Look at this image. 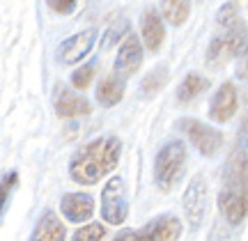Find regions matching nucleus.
I'll return each instance as SVG.
<instances>
[{
	"label": "nucleus",
	"mask_w": 248,
	"mask_h": 241,
	"mask_svg": "<svg viewBox=\"0 0 248 241\" xmlns=\"http://www.w3.org/2000/svg\"><path fill=\"white\" fill-rule=\"evenodd\" d=\"M122 154V143L106 136V138H97L92 143L83 145L78 152L71 156L69 163V175L71 179L80 184V186H92L106 177L110 170H115L117 161Z\"/></svg>",
	"instance_id": "obj_1"
},
{
	"label": "nucleus",
	"mask_w": 248,
	"mask_h": 241,
	"mask_svg": "<svg viewBox=\"0 0 248 241\" xmlns=\"http://www.w3.org/2000/svg\"><path fill=\"white\" fill-rule=\"evenodd\" d=\"M186 170V145L179 140L163 145L154 159V179L161 191H172Z\"/></svg>",
	"instance_id": "obj_2"
},
{
	"label": "nucleus",
	"mask_w": 248,
	"mask_h": 241,
	"mask_svg": "<svg viewBox=\"0 0 248 241\" xmlns=\"http://www.w3.org/2000/svg\"><path fill=\"white\" fill-rule=\"evenodd\" d=\"M248 46L246 42V28L241 21H237L234 26L223 28V32L218 37H214L209 48H207V62L209 64H218L223 60H228L232 55L241 53Z\"/></svg>",
	"instance_id": "obj_3"
},
{
	"label": "nucleus",
	"mask_w": 248,
	"mask_h": 241,
	"mask_svg": "<svg viewBox=\"0 0 248 241\" xmlns=\"http://www.w3.org/2000/svg\"><path fill=\"white\" fill-rule=\"evenodd\" d=\"M182 207H184V216L191 223V227H200L209 211V184L202 175H195L188 181L184 197H182Z\"/></svg>",
	"instance_id": "obj_4"
},
{
	"label": "nucleus",
	"mask_w": 248,
	"mask_h": 241,
	"mask_svg": "<svg viewBox=\"0 0 248 241\" xmlns=\"http://www.w3.org/2000/svg\"><path fill=\"white\" fill-rule=\"evenodd\" d=\"M101 216L108 225H122L129 216V202L120 177L108 179V184L101 191Z\"/></svg>",
	"instance_id": "obj_5"
},
{
	"label": "nucleus",
	"mask_w": 248,
	"mask_h": 241,
	"mask_svg": "<svg viewBox=\"0 0 248 241\" xmlns=\"http://www.w3.org/2000/svg\"><path fill=\"white\" fill-rule=\"evenodd\" d=\"M179 129L184 131L186 138L191 140V145H193L202 156H214V154L218 152V147L223 145L221 131H216V129H212L209 124H202V122H198V120H182V122H179Z\"/></svg>",
	"instance_id": "obj_6"
},
{
	"label": "nucleus",
	"mask_w": 248,
	"mask_h": 241,
	"mask_svg": "<svg viewBox=\"0 0 248 241\" xmlns=\"http://www.w3.org/2000/svg\"><path fill=\"white\" fill-rule=\"evenodd\" d=\"M228 193H244L248 196V150L239 147L230 154L223 172V188Z\"/></svg>",
	"instance_id": "obj_7"
},
{
	"label": "nucleus",
	"mask_w": 248,
	"mask_h": 241,
	"mask_svg": "<svg viewBox=\"0 0 248 241\" xmlns=\"http://www.w3.org/2000/svg\"><path fill=\"white\" fill-rule=\"evenodd\" d=\"M97 42V30H83L78 35L64 39L60 46H58V60L62 64H76L80 62L85 55L92 51V46Z\"/></svg>",
	"instance_id": "obj_8"
},
{
	"label": "nucleus",
	"mask_w": 248,
	"mask_h": 241,
	"mask_svg": "<svg viewBox=\"0 0 248 241\" xmlns=\"http://www.w3.org/2000/svg\"><path fill=\"white\" fill-rule=\"evenodd\" d=\"M142 64V44L136 35H124V42L115 58V74L122 78H129L140 69Z\"/></svg>",
	"instance_id": "obj_9"
},
{
	"label": "nucleus",
	"mask_w": 248,
	"mask_h": 241,
	"mask_svg": "<svg viewBox=\"0 0 248 241\" xmlns=\"http://www.w3.org/2000/svg\"><path fill=\"white\" fill-rule=\"evenodd\" d=\"M140 234L142 241H177L182 234V221L172 214L159 216L145 227H140Z\"/></svg>",
	"instance_id": "obj_10"
},
{
	"label": "nucleus",
	"mask_w": 248,
	"mask_h": 241,
	"mask_svg": "<svg viewBox=\"0 0 248 241\" xmlns=\"http://www.w3.org/2000/svg\"><path fill=\"white\" fill-rule=\"evenodd\" d=\"M60 211L71 223H85L94 214V200L88 193H67L60 202Z\"/></svg>",
	"instance_id": "obj_11"
},
{
	"label": "nucleus",
	"mask_w": 248,
	"mask_h": 241,
	"mask_svg": "<svg viewBox=\"0 0 248 241\" xmlns=\"http://www.w3.org/2000/svg\"><path fill=\"white\" fill-rule=\"evenodd\" d=\"M237 113V88L232 83H223L218 92L212 97L209 104V117L214 122H228Z\"/></svg>",
	"instance_id": "obj_12"
},
{
	"label": "nucleus",
	"mask_w": 248,
	"mask_h": 241,
	"mask_svg": "<svg viewBox=\"0 0 248 241\" xmlns=\"http://www.w3.org/2000/svg\"><path fill=\"white\" fill-rule=\"evenodd\" d=\"M140 39L147 51H159L163 39H166V28H163V18H161L159 12L154 9H147L142 12L140 16Z\"/></svg>",
	"instance_id": "obj_13"
},
{
	"label": "nucleus",
	"mask_w": 248,
	"mask_h": 241,
	"mask_svg": "<svg viewBox=\"0 0 248 241\" xmlns=\"http://www.w3.org/2000/svg\"><path fill=\"white\" fill-rule=\"evenodd\" d=\"M55 113L60 117H80V115H90L92 106L85 97H80L71 90L58 88L55 92Z\"/></svg>",
	"instance_id": "obj_14"
},
{
	"label": "nucleus",
	"mask_w": 248,
	"mask_h": 241,
	"mask_svg": "<svg viewBox=\"0 0 248 241\" xmlns=\"http://www.w3.org/2000/svg\"><path fill=\"white\" fill-rule=\"evenodd\" d=\"M64 239H67L64 225L53 211H44L42 214L35 232L30 237V241H64Z\"/></svg>",
	"instance_id": "obj_15"
},
{
	"label": "nucleus",
	"mask_w": 248,
	"mask_h": 241,
	"mask_svg": "<svg viewBox=\"0 0 248 241\" xmlns=\"http://www.w3.org/2000/svg\"><path fill=\"white\" fill-rule=\"evenodd\" d=\"M124 97V78L117 74H110L106 78H101L97 85V101L104 108H110L120 104V99Z\"/></svg>",
	"instance_id": "obj_16"
},
{
	"label": "nucleus",
	"mask_w": 248,
	"mask_h": 241,
	"mask_svg": "<svg viewBox=\"0 0 248 241\" xmlns=\"http://www.w3.org/2000/svg\"><path fill=\"white\" fill-rule=\"evenodd\" d=\"M207 90H209V80L204 78V76H200V74L191 72L182 80V85H179V90H177V99L182 104H188V101H193L195 97H200Z\"/></svg>",
	"instance_id": "obj_17"
},
{
	"label": "nucleus",
	"mask_w": 248,
	"mask_h": 241,
	"mask_svg": "<svg viewBox=\"0 0 248 241\" xmlns=\"http://www.w3.org/2000/svg\"><path fill=\"white\" fill-rule=\"evenodd\" d=\"M161 12L170 26H182L191 14V0H161Z\"/></svg>",
	"instance_id": "obj_18"
},
{
	"label": "nucleus",
	"mask_w": 248,
	"mask_h": 241,
	"mask_svg": "<svg viewBox=\"0 0 248 241\" xmlns=\"http://www.w3.org/2000/svg\"><path fill=\"white\" fill-rule=\"evenodd\" d=\"M166 80H168V69H166V67H156L154 72H150L142 78L140 92L147 94V97H152V94H156V92L166 85Z\"/></svg>",
	"instance_id": "obj_19"
},
{
	"label": "nucleus",
	"mask_w": 248,
	"mask_h": 241,
	"mask_svg": "<svg viewBox=\"0 0 248 241\" xmlns=\"http://www.w3.org/2000/svg\"><path fill=\"white\" fill-rule=\"evenodd\" d=\"M106 237V227L101 223H90L85 227H80L78 232L71 237V241H101Z\"/></svg>",
	"instance_id": "obj_20"
},
{
	"label": "nucleus",
	"mask_w": 248,
	"mask_h": 241,
	"mask_svg": "<svg viewBox=\"0 0 248 241\" xmlns=\"http://www.w3.org/2000/svg\"><path fill=\"white\" fill-rule=\"evenodd\" d=\"M94 72H97V67L94 64H83L80 69L71 74V85L76 90H88L92 78H94Z\"/></svg>",
	"instance_id": "obj_21"
},
{
	"label": "nucleus",
	"mask_w": 248,
	"mask_h": 241,
	"mask_svg": "<svg viewBox=\"0 0 248 241\" xmlns=\"http://www.w3.org/2000/svg\"><path fill=\"white\" fill-rule=\"evenodd\" d=\"M218 26L221 28H230L234 26L237 21H239V7H237V2H228V5H223L218 9Z\"/></svg>",
	"instance_id": "obj_22"
},
{
	"label": "nucleus",
	"mask_w": 248,
	"mask_h": 241,
	"mask_svg": "<svg viewBox=\"0 0 248 241\" xmlns=\"http://www.w3.org/2000/svg\"><path fill=\"white\" fill-rule=\"evenodd\" d=\"M76 2L78 0H46V5L58 14H71L76 9Z\"/></svg>",
	"instance_id": "obj_23"
},
{
	"label": "nucleus",
	"mask_w": 248,
	"mask_h": 241,
	"mask_svg": "<svg viewBox=\"0 0 248 241\" xmlns=\"http://www.w3.org/2000/svg\"><path fill=\"white\" fill-rule=\"evenodd\" d=\"M209 241H232V237H230V230L225 227V223H214V227H212V232H209Z\"/></svg>",
	"instance_id": "obj_24"
},
{
	"label": "nucleus",
	"mask_w": 248,
	"mask_h": 241,
	"mask_svg": "<svg viewBox=\"0 0 248 241\" xmlns=\"http://www.w3.org/2000/svg\"><path fill=\"white\" fill-rule=\"evenodd\" d=\"M18 181V175L16 172H7L5 175V179H2V197H5V202L9 200V191H12V186Z\"/></svg>",
	"instance_id": "obj_25"
},
{
	"label": "nucleus",
	"mask_w": 248,
	"mask_h": 241,
	"mask_svg": "<svg viewBox=\"0 0 248 241\" xmlns=\"http://www.w3.org/2000/svg\"><path fill=\"white\" fill-rule=\"evenodd\" d=\"M113 241H142L140 230H122L120 234H115Z\"/></svg>",
	"instance_id": "obj_26"
},
{
	"label": "nucleus",
	"mask_w": 248,
	"mask_h": 241,
	"mask_svg": "<svg viewBox=\"0 0 248 241\" xmlns=\"http://www.w3.org/2000/svg\"><path fill=\"white\" fill-rule=\"evenodd\" d=\"M244 106H246V110H244V120H241V134H244V138L248 140V92H246V97H244Z\"/></svg>",
	"instance_id": "obj_27"
},
{
	"label": "nucleus",
	"mask_w": 248,
	"mask_h": 241,
	"mask_svg": "<svg viewBox=\"0 0 248 241\" xmlns=\"http://www.w3.org/2000/svg\"><path fill=\"white\" fill-rule=\"evenodd\" d=\"M239 78L248 80V58H246V60H244V62L239 64Z\"/></svg>",
	"instance_id": "obj_28"
},
{
	"label": "nucleus",
	"mask_w": 248,
	"mask_h": 241,
	"mask_svg": "<svg viewBox=\"0 0 248 241\" xmlns=\"http://www.w3.org/2000/svg\"><path fill=\"white\" fill-rule=\"evenodd\" d=\"M246 51H248V46H246Z\"/></svg>",
	"instance_id": "obj_29"
}]
</instances>
